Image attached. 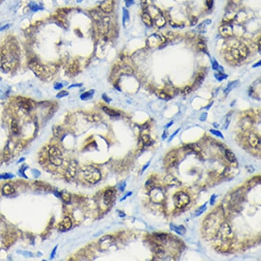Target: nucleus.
Wrapping results in <instances>:
<instances>
[{
	"label": "nucleus",
	"instance_id": "obj_1",
	"mask_svg": "<svg viewBox=\"0 0 261 261\" xmlns=\"http://www.w3.org/2000/svg\"><path fill=\"white\" fill-rule=\"evenodd\" d=\"M83 174L86 181L90 184H95L101 179L100 171L92 165H88L86 167L83 171Z\"/></svg>",
	"mask_w": 261,
	"mask_h": 261
},
{
	"label": "nucleus",
	"instance_id": "obj_2",
	"mask_svg": "<svg viewBox=\"0 0 261 261\" xmlns=\"http://www.w3.org/2000/svg\"><path fill=\"white\" fill-rule=\"evenodd\" d=\"M50 163L55 166H60L63 163V156L61 150L56 146H52L49 150Z\"/></svg>",
	"mask_w": 261,
	"mask_h": 261
},
{
	"label": "nucleus",
	"instance_id": "obj_3",
	"mask_svg": "<svg viewBox=\"0 0 261 261\" xmlns=\"http://www.w3.org/2000/svg\"><path fill=\"white\" fill-rule=\"evenodd\" d=\"M174 203L176 208L183 209L190 203L189 195L183 191H179L174 196Z\"/></svg>",
	"mask_w": 261,
	"mask_h": 261
},
{
	"label": "nucleus",
	"instance_id": "obj_4",
	"mask_svg": "<svg viewBox=\"0 0 261 261\" xmlns=\"http://www.w3.org/2000/svg\"><path fill=\"white\" fill-rule=\"evenodd\" d=\"M150 199L154 203H161L165 200V194L160 188L153 187L149 193Z\"/></svg>",
	"mask_w": 261,
	"mask_h": 261
},
{
	"label": "nucleus",
	"instance_id": "obj_5",
	"mask_svg": "<svg viewBox=\"0 0 261 261\" xmlns=\"http://www.w3.org/2000/svg\"><path fill=\"white\" fill-rule=\"evenodd\" d=\"M165 38L160 34H154L148 37L147 40V45L150 48L156 47L161 44H163L165 42Z\"/></svg>",
	"mask_w": 261,
	"mask_h": 261
},
{
	"label": "nucleus",
	"instance_id": "obj_6",
	"mask_svg": "<svg viewBox=\"0 0 261 261\" xmlns=\"http://www.w3.org/2000/svg\"><path fill=\"white\" fill-rule=\"evenodd\" d=\"M116 243V239L112 235H105L103 236L98 241V244L101 250H107L110 247L114 245Z\"/></svg>",
	"mask_w": 261,
	"mask_h": 261
},
{
	"label": "nucleus",
	"instance_id": "obj_7",
	"mask_svg": "<svg viewBox=\"0 0 261 261\" xmlns=\"http://www.w3.org/2000/svg\"><path fill=\"white\" fill-rule=\"evenodd\" d=\"M178 159L177 153L175 150H171L170 152H169L167 154V155L165 156V159H164V163L167 167L173 166L175 165Z\"/></svg>",
	"mask_w": 261,
	"mask_h": 261
},
{
	"label": "nucleus",
	"instance_id": "obj_8",
	"mask_svg": "<svg viewBox=\"0 0 261 261\" xmlns=\"http://www.w3.org/2000/svg\"><path fill=\"white\" fill-rule=\"evenodd\" d=\"M114 6V0H103L100 5V9L105 13H110L113 11Z\"/></svg>",
	"mask_w": 261,
	"mask_h": 261
},
{
	"label": "nucleus",
	"instance_id": "obj_9",
	"mask_svg": "<svg viewBox=\"0 0 261 261\" xmlns=\"http://www.w3.org/2000/svg\"><path fill=\"white\" fill-rule=\"evenodd\" d=\"M248 143L253 148H260V139L257 135L251 133L248 137Z\"/></svg>",
	"mask_w": 261,
	"mask_h": 261
},
{
	"label": "nucleus",
	"instance_id": "obj_10",
	"mask_svg": "<svg viewBox=\"0 0 261 261\" xmlns=\"http://www.w3.org/2000/svg\"><path fill=\"white\" fill-rule=\"evenodd\" d=\"M219 32L221 35L224 37H230L233 34V27L230 24H225V25L219 27Z\"/></svg>",
	"mask_w": 261,
	"mask_h": 261
},
{
	"label": "nucleus",
	"instance_id": "obj_11",
	"mask_svg": "<svg viewBox=\"0 0 261 261\" xmlns=\"http://www.w3.org/2000/svg\"><path fill=\"white\" fill-rule=\"evenodd\" d=\"M76 172H77V163L75 161H71L69 164L66 172V177L68 179H72L75 177Z\"/></svg>",
	"mask_w": 261,
	"mask_h": 261
},
{
	"label": "nucleus",
	"instance_id": "obj_12",
	"mask_svg": "<svg viewBox=\"0 0 261 261\" xmlns=\"http://www.w3.org/2000/svg\"><path fill=\"white\" fill-rule=\"evenodd\" d=\"M72 227V221L68 217H66L59 224V230L62 232L68 230Z\"/></svg>",
	"mask_w": 261,
	"mask_h": 261
},
{
	"label": "nucleus",
	"instance_id": "obj_13",
	"mask_svg": "<svg viewBox=\"0 0 261 261\" xmlns=\"http://www.w3.org/2000/svg\"><path fill=\"white\" fill-rule=\"evenodd\" d=\"M236 47H237L238 54H239L240 57H241V60L242 59L246 58L248 57L249 54V49L245 44H243L242 43H238Z\"/></svg>",
	"mask_w": 261,
	"mask_h": 261
},
{
	"label": "nucleus",
	"instance_id": "obj_14",
	"mask_svg": "<svg viewBox=\"0 0 261 261\" xmlns=\"http://www.w3.org/2000/svg\"><path fill=\"white\" fill-rule=\"evenodd\" d=\"M116 194V191H114L113 189H108L105 191L104 194V198H103V202H104L105 205H108L112 203V201L113 200L114 196Z\"/></svg>",
	"mask_w": 261,
	"mask_h": 261
},
{
	"label": "nucleus",
	"instance_id": "obj_15",
	"mask_svg": "<svg viewBox=\"0 0 261 261\" xmlns=\"http://www.w3.org/2000/svg\"><path fill=\"white\" fill-rule=\"evenodd\" d=\"M164 181H165V183H166L167 185L171 186H179L181 184V183L180 182L179 180L172 175L166 176L165 177Z\"/></svg>",
	"mask_w": 261,
	"mask_h": 261
},
{
	"label": "nucleus",
	"instance_id": "obj_16",
	"mask_svg": "<svg viewBox=\"0 0 261 261\" xmlns=\"http://www.w3.org/2000/svg\"><path fill=\"white\" fill-rule=\"evenodd\" d=\"M231 232L230 227L227 224H223L222 227L220 228L219 230V234H220V236L222 238H225L226 236H228L230 234V233Z\"/></svg>",
	"mask_w": 261,
	"mask_h": 261
},
{
	"label": "nucleus",
	"instance_id": "obj_17",
	"mask_svg": "<svg viewBox=\"0 0 261 261\" xmlns=\"http://www.w3.org/2000/svg\"><path fill=\"white\" fill-rule=\"evenodd\" d=\"M170 228L179 235H184L186 233V228L183 226H176L173 224H170Z\"/></svg>",
	"mask_w": 261,
	"mask_h": 261
},
{
	"label": "nucleus",
	"instance_id": "obj_18",
	"mask_svg": "<svg viewBox=\"0 0 261 261\" xmlns=\"http://www.w3.org/2000/svg\"><path fill=\"white\" fill-rule=\"evenodd\" d=\"M31 68L34 71L37 75H41L44 71V69L39 64H38L37 62H32V64H30Z\"/></svg>",
	"mask_w": 261,
	"mask_h": 261
},
{
	"label": "nucleus",
	"instance_id": "obj_19",
	"mask_svg": "<svg viewBox=\"0 0 261 261\" xmlns=\"http://www.w3.org/2000/svg\"><path fill=\"white\" fill-rule=\"evenodd\" d=\"M15 192V188L10 184H6L2 187V193L4 196H10Z\"/></svg>",
	"mask_w": 261,
	"mask_h": 261
},
{
	"label": "nucleus",
	"instance_id": "obj_20",
	"mask_svg": "<svg viewBox=\"0 0 261 261\" xmlns=\"http://www.w3.org/2000/svg\"><path fill=\"white\" fill-rule=\"evenodd\" d=\"M141 19H142L143 22L145 25H146L147 26H151L153 25V19H152L151 16L149 13H144L142 15V17H141Z\"/></svg>",
	"mask_w": 261,
	"mask_h": 261
},
{
	"label": "nucleus",
	"instance_id": "obj_21",
	"mask_svg": "<svg viewBox=\"0 0 261 261\" xmlns=\"http://www.w3.org/2000/svg\"><path fill=\"white\" fill-rule=\"evenodd\" d=\"M225 156L226 158L227 159L228 161H229L231 163H234L236 161V156H235L234 153H233L232 150L229 149H226L225 150Z\"/></svg>",
	"mask_w": 261,
	"mask_h": 261
},
{
	"label": "nucleus",
	"instance_id": "obj_22",
	"mask_svg": "<svg viewBox=\"0 0 261 261\" xmlns=\"http://www.w3.org/2000/svg\"><path fill=\"white\" fill-rule=\"evenodd\" d=\"M155 94H157V96H158L159 98H160L161 99L163 100H169L170 99V96L169 94H167L166 92L161 90H157L156 92H155Z\"/></svg>",
	"mask_w": 261,
	"mask_h": 261
},
{
	"label": "nucleus",
	"instance_id": "obj_23",
	"mask_svg": "<svg viewBox=\"0 0 261 261\" xmlns=\"http://www.w3.org/2000/svg\"><path fill=\"white\" fill-rule=\"evenodd\" d=\"M236 46H237V44H235V45L232 46V49H230V54L235 60H238V61H239V60H241V57H240L239 54H238Z\"/></svg>",
	"mask_w": 261,
	"mask_h": 261
},
{
	"label": "nucleus",
	"instance_id": "obj_24",
	"mask_svg": "<svg viewBox=\"0 0 261 261\" xmlns=\"http://www.w3.org/2000/svg\"><path fill=\"white\" fill-rule=\"evenodd\" d=\"M238 80L234 81V82L229 83V84H228V86H226V88L224 89V92L225 93V94H228V93H230V92L232 90V89H234V88L238 85Z\"/></svg>",
	"mask_w": 261,
	"mask_h": 261
},
{
	"label": "nucleus",
	"instance_id": "obj_25",
	"mask_svg": "<svg viewBox=\"0 0 261 261\" xmlns=\"http://www.w3.org/2000/svg\"><path fill=\"white\" fill-rule=\"evenodd\" d=\"M103 110L105 114H107L108 116H110L116 117V116H120V114H119L118 112L115 111V110H112V109H110V108H107V107H103Z\"/></svg>",
	"mask_w": 261,
	"mask_h": 261
},
{
	"label": "nucleus",
	"instance_id": "obj_26",
	"mask_svg": "<svg viewBox=\"0 0 261 261\" xmlns=\"http://www.w3.org/2000/svg\"><path fill=\"white\" fill-rule=\"evenodd\" d=\"M141 141H142V144L146 146H150L153 144V141L152 140L148 135H144L141 137Z\"/></svg>",
	"mask_w": 261,
	"mask_h": 261
},
{
	"label": "nucleus",
	"instance_id": "obj_27",
	"mask_svg": "<svg viewBox=\"0 0 261 261\" xmlns=\"http://www.w3.org/2000/svg\"><path fill=\"white\" fill-rule=\"evenodd\" d=\"M19 105L23 110H27V111L30 110V109L32 108V105H31V103L26 101V100H23V101H21L19 103Z\"/></svg>",
	"mask_w": 261,
	"mask_h": 261
},
{
	"label": "nucleus",
	"instance_id": "obj_28",
	"mask_svg": "<svg viewBox=\"0 0 261 261\" xmlns=\"http://www.w3.org/2000/svg\"><path fill=\"white\" fill-rule=\"evenodd\" d=\"M60 196H61L62 199L63 200V201L65 203H70V193L66 192V191H63L60 193Z\"/></svg>",
	"mask_w": 261,
	"mask_h": 261
},
{
	"label": "nucleus",
	"instance_id": "obj_29",
	"mask_svg": "<svg viewBox=\"0 0 261 261\" xmlns=\"http://www.w3.org/2000/svg\"><path fill=\"white\" fill-rule=\"evenodd\" d=\"M121 72L125 75H131L133 73V70L132 68H131L129 66H124L121 68Z\"/></svg>",
	"mask_w": 261,
	"mask_h": 261
},
{
	"label": "nucleus",
	"instance_id": "obj_30",
	"mask_svg": "<svg viewBox=\"0 0 261 261\" xmlns=\"http://www.w3.org/2000/svg\"><path fill=\"white\" fill-rule=\"evenodd\" d=\"M88 119L91 122H97L101 120V116L99 114H92L88 116Z\"/></svg>",
	"mask_w": 261,
	"mask_h": 261
},
{
	"label": "nucleus",
	"instance_id": "obj_31",
	"mask_svg": "<svg viewBox=\"0 0 261 261\" xmlns=\"http://www.w3.org/2000/svg\"><path fill=\"white\" fill-rule=\"evenodd\" d=\"M90 15L92 17V18L94 19L95 21H100L101 20V15H100L99 13H98V12L95 11V10L92 11L90 12Z\"/></svg>",
	"mask_w": 261,
	"mask_h": 261
},
{
	"label": "nucleus",
	"instance_id": "obj_32",
	"mask_svg": "<svg viewBox=\"0 0 261 261\" xmlns=\"http://www.w3.org/2000/svg\"><path fill=\"white\" fill-rule=\"evenodd\" d=\"M206 210H207V203H205V205L201 206L200 208L197 209L196 211V216H200V215H202Z\"/></svg>",
	"mask_w": 261,
	"mask_h": 261
},
{
	"label": "nucleus",
	"instance_id": "obj_33",
	"mask_svg": "<svg viewBox=\"0 0 261 261\" xmlns=\"http://www.w3.org/2000/svg\"><path fill=\"white\" fill-rule=\"evenodd\" d=\"M155 23L157 24V26H158L159 27H163L164 25H165V19L163 18V17H160L159 18V19H157L155 21Z\"/></svg>",
	"mask_w": 261,
	"mask_h": 261
},
{
	"label": "nucleus",
	"instance_id": "obj_34",
	"mask_svg": "<svg viewBox=\"0 0 261 261\" xmlns=\"http://www.w3.org/2000/svg\"><path fill=\"white\" fill-rule=\"evenodd\" d=\"M215 78L217 79L218 81H222L224 79H225L227 78L228 75H225L223 72H219V73H216L215 75Z\"/></svg>",
	"mask_w": 261,
	"mask_h": 261
},
{
	"label": "nucleus",
	"instance_id": "obj_35",
	"mask_svg": "<svg viewBox=\"0 0 261 261\" xmlns=\"http://www.w3.org/2000/svg\"><path fill=\"white\" fill-rule=\"evenodd\" d=\"M166 234H155V238L157 241L163 242L166 240Z\"/></svg>",
	"mask_w": 261,
	"mask_h": 261
},
{
	"label": "nucleus",
	"instance_id": "obj_36",
	"mask_svg": "<svg viewBox=\"0 0 261 261\" xmlns=\"http://www.w3.org/2000/svg\"><path fill=\"white\" fill-rule=\"evenodd\" d=\"M93 95V91L87 92L84 93V94L81 95V98L83 100L88 99V98H90Z\"/></svg>",
	"mask_w": 261,
	"mask_h": 261
},
{
	"label": "nucleus",
	"instance_id": "obj_37",
	"mask_svg": "<svg viewBox=\"0 0 261 261\" xmlns=\"http://www.w3.org/2000/svg\"><path fill=\"white\" fill-rule=\"evenodd\" d=\"M12 131H13V132L15 134H17L19 133L18 125H17V123L15 120H13V122H12Z\"/></svg>",
	"mask_w": 261,
	"mask_h": 261
},
{
	"label": "nucleus",
	"instance_id": "obj_38",
	"mask_svg": "<svg viewBox=\"0 0 261 261\" xmlns=\"http://www.w3.org/2000/svg\"><path fill=\"white\" fill-rule=\"evenodd\" d=\"M210 132L212 134H213L214 135H215V136H217V137H219L222 138V139H224V136H223L222 133L220 132V131H219L217 130H215V129H211Z\"/></svg>",
	"mask_w": 261,
	"mask_h": 261
},
{
	"label": "nucleus",
	"instance_id": "obj_39",
	"mask_svg": "<svg viewBox=\"0 0 261 261\" xmlns=\"http://www.w3.org/2000/svg\"><path fill=\"white\" fill-rule=\"evenodd\" d=\"M129 20V13H128L127 10H124V13H123V23L124 25H125L126 22H128Z\"/></svg>",
	"mask_w": 261,
	"mask_h": 261
},
{
	"label": "nucleus",
	"instance_id": "obj_40",
	"mask_svg": "<svg viewBox=\"0 0 261 261\" xmlns=\"http://www.w3.org/2000/svg\"><path fill=\"white\" fill-rule=\"evenodd\" d=\"M203 79H204V74L203 73L200 74V75H198V77H197L196 82H195V84H200L202 82H203Z\"/></svg>",
	"mask_w": 261,
	"mask_h": 261
},
{
	"label": "nucleus",
	"instance_id": "obj_41",
	"mask_svg": "<svg viewBox=\"0 0 261 261\" xmlns=\"http://www.w3.org/2000/svg\"><path fill=\"white\" fill-rule=\"evenodd\" d=\"M222 66L219 65L218 62L216 61L215 60H213V64H212L213 69L215 70H219V68H220Z\"/></svg>",
	"mask_w": 261,
	"mask_h": 261
},
{
	"label": "nucleus",
	"instance_id": "obj_42",
	"mask_svg": "<svg viewBox=\"0 0 261 261\" xmlns=\"http://www.w3.org/2000/svg\"><path fill=\"white\" fill-rule=\"evenodd\" d=\"M13 177V175L12 174H0V179H11V178Z\"/></svg>",
	"mask_w": 261,
	"mask_h": 261
},
{
	"label": "nucleus",
	"instance_id": "obj_43",
	"mask_svg": "<svg viewBox=\"0 0 261 261\" xmlns=\"http://www.w3.org/2000/svg\"><path fill=\"white\" fill-rule=\"evenodd\" d=\"M3 155H4V159L5 160L7 161L8 159H9L10 151H9V150L8 149V148H6V149H5L4 154H3Z\"/></svg>",
	"mask_w": 261,
	"mask_h": 261
},
{
	"label": "nucleus",
	"instance_id": "obj_44",
	"mask_svg": "<svg viewBox=\"0 0 261 261\" xmlns=\"http://www.w3.org/2000/svg\"><path fill=\"white\" fill-rule=\"evenodd\" d=\"M68 94V93L67 92L62 91V92H60V93H58V95H57V97H58V98H62V97H64V96H67Z\"/></svg>",
	"mask_w": 261,
	"mask_h": 261
},
{
	"label": "nucleus",
	"instance_id": "obj_45",
	"mask_svg": "<svg viewBox=\"0 0 261 261\" xmlns=\"http://www.w3.org/2000/svg\"><path fill=\"white\" fill-rule=\"evenodd\" d=\"M198 48H199L200 50H202V51H205V50H206V48H207V46H206V44L203 42H200V43H198Z\"/></svg>",
	"mask_w": 261,
	"mask_h": 261
},
{
	"label": "nucleus",
	"instance_id": "obj_46",
	"mask_svg": "<svg viewBox=\"0 0 261 261\" xmlns=\"http://www.w3.org/2000/svg\"><path fill=\"white\" fill-rule=\"evenodd\" d=\"M191 88L189 87V86H186V87L183 89V92L184 94H189V93L191 92Z\"/></svg>",
	"mask_w": 261,
	"mask_h": 261
},
{
	"label": "nucleus",
	"instance_id": "obj_47",
	"mask_svg": "<svg viewBox=\"0 0 261 261\" xmlns=\"http://www.w3.org/2000/svg\"><path fill=\"white\" fill-rule=\"evenodd\" d=\"M206 3H207V6L209 9H211L213 7V0H206Z\"/></svg>",
	"mask_w": 261,
	"mask_h": 261
},
{
	"label": "nucleus",
	"instance_id": "obj_48",
	"mask_svg": "<svg viewBox=\"0 0 261 261\" xmlns=\"http://www.w3.org/2000/svg\"><path fill=\"white\" fill-rule=\"evenodd\" d=\"M216 198H217V197H216V195H215V194H213V196H211V200H210V204H211V205H214V203H215V202Z\"/></svg>",
	"mask_w": 261,
	"mask_h": 261
},
{
	"label": "nucleus",
	"instance_id": "obj_49",
	"mask_svg": "<svg viewBox=\"0 0 261 261\" xmlns=\"http://www.w3.org/2000/svg\"><path fill=\"white\" fill-rule=\"evenodd\" d=\"M207 113L205 112V113H203V114L200 116V120L201 121H205L206 119H207Z\"/></svg>",
	"mask_w": 261,
	"mask_h": 261
},
{
	"label": "nucleus",
	"instance_id": "obj_50",
	"mask_svg": "<svg viewBox=\"0 0 261 261\" xmlns=\"http://www.w3.org/2000/svg\"><path fill=\"white\" fill-rule=\"evenodd\" d=\"M179 131H180V129H177V130H176V132H174V133H173V134H172V135H171V137H170V139H169V141H171V140H172V139H173V138H174V136H175V135H176V134H177V133H179Z\"/></svg>",
	"mask_w": 261,
	"mask_h": 261
},
{
	"label": "nucleus",
	"instance_id": "obj_51",
	"mask_svg": "<svg viewBox=\"0 0 261 261\" xmlns=\"http://www.w3.org/2000/svg\"><path fill=\"white\" fill-rule=\"evenodd\" d=\"M57 248H58V246H56V248H55L53 250V252H52V253H51V258H53V256H54L55 254H56V252Z\"/></svg>",
	"mask_w": 261,
	"mask_h": 261
},
{
	"label": "nucleus",
	"instance_id": "obj_52",
	"mask_svg": "<svg viewBox=\"0 0 261 261\" xmlns=\"http://www.w3.org/2000/svg\"><path fill=\"white\" fill-rule=\"evenodd\" d=\"M62 84H57L56 86H55V89H57V90H58V89H60V88H62Z\"/></svg>",
	"mask_w": 261,
	"mask_h": 261
},
{
	"label": "nucleus",
	"instance_id": "obj_53",
	"mask_svg": "<svg viewBox=\"0 0 261 261\" xmlns=\"http://www.w3.org/2000/svg\"><path fill=\"white\" fill-rule=\"evenodd\" d=\"M150 162L149 161V162H148V163H147L146 164V165H144V167H143V169H142V172H142V173L144 172L145 170H146V169L147 168V167H148V166H149V165H150Z\"/></svg>",
	"mask_w": 261,
	"mask_h": 261
},
{
	"label": "nucleus",
	"instance_id": "obj_54",
	"mask_svg": "<svg viewBox=\"0 0 261 261\" xmlns=\"http://www.w3.org/2000/svg\"><path fill=\"white\" fill-rule=\"evenodd\" d=\"M131 194H132V192H129V193H127V195H125V196H124V198H122V199H121V200H120V201H122V200H125V199H126V198H127V197H128V196H131Z\"/></svg>",
	"mask_w": 261,
	"mask_h": 261
},
{
	"label": "nucleus",
	"instance_id": "obj_55",
	"mask_svg": "<svg viewBox=\"0 0 261 261\" xmlns=\"http://www.w3.org/2000/svg\"><path fill=\"white\" fill-rule=\"evenodd\" d=\"M125 187H126V183L124 182L123 183H122V185L120 186V189H121V191H124V188H125Z\"/></svg>",
	"mask_w": 261,
	"mask_h": 261
},
{
	"label": "nucleus",
	"instance_id": "obj_56",
	"mask_svg": "<svg viewBox=\"0 0 261 261\" xmlns=\"http://www.w3.org/2000/svg\"><path fill=\"white\" fill-rule=\"evenodd\" d=\"M133 0H127L126 3H127V6H130V5L133 3Z\"/></svg>",
	"mask_w": 261,
	"mask_h": 261
},
{
	"label": "nucleus",
	"instance_id": "obj_57",
	"mask_svg": "<svg viewBox=\"0 0 261 261\" xmlns=\"http://www.w3.org/2000/svg\"><path fill=\"white\" fill-rule=\"evenodd\" d=\"M229 123H230V120H229L228 118V119H227V120H226V124H225V126H226V127H225V129H227L228 127V125H229Z\"/></svg>",
	"mask_w": 261,
	"mask_h": 261
},
{
	"label": "nucleus",
	"instance_id": "obj_58",
	"mask_svg": "<svg viewBox=\"0 0 261 261\" xmlns=\"http://www.w3.org/2000/svg\"><path fill=\"white\" fill-rule=\"evenodd\" d=\"M172 124H173V121H171V122H170V123H169V124H167V125H166V127H166V128H168V127H170V126H171V125H172Z\"/></svg>",
	"mask_w": 261,
	"mask_h": 261
},
{
	"label": "nucleus",
	"instance_id": "obj_59",
	"mask_svg": "<svg viewBox=\"0 0 261 261\" xmlns=\"http://www.w3.org/2000/svg\"><path fill=\"white\" fill-rule=\"evenodd\" d=\"M165 138H166V133L165 132V133H163V135H162V139H165Z\"/></svg>",
	"mask_w": 261,
	"mask_h": 261
},
{
	"label": "nucleus",
	"instance_id": "obj_60",
	"mask_svg": "<svg viewBox=\"0 0 261 261\" xmlns=\"http://www.w3.org/2000/svg\"><path fill=\"white\" fill-rule=\"evenodd\" d=\"M257 65H260V61H259L258 64H256L254 65V66H253V67H254H254H256V66H257Z\"/></svg>",
	"mask_w": 261,
	"mask_h": 261
}]
</instances>
